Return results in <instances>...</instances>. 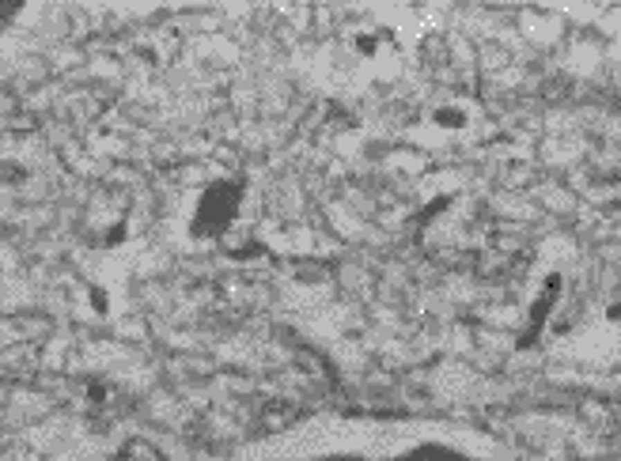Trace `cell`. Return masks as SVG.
<instances>
[{"label":"cell","instance_id":"obj_1","mask_svg":"<svg viewBox=\"0 0 621 461\" xmlns=\"http://www.w3.org/2000/svg\"><path fill=\"white\" fill-rule=\"evenodd\" d=\"M432 121L440 129H447V133H455V129H466V121H470V114H466V106H455V102H447V106H440L432 114Z\"/></svg>","mask_w":621,"mask_h":461},{"label":"cell","instance_id":"obj_2","mask_svg":"<svg viewBox=\"0 0 621 461\" xmlns=\"http://www.w3.org/2000/svg\"><path fill=\"white\" fill-rule=\"evenodd\" d=\"M352 50H357L360 57H375L379 53V35L375 30H357V35H352Z\"/></svg>","mask_w":621,"mask_h":461},{"label":"cell","instance_id":"obj_3","mask_svg":"<svg viewBox=\"0 0 621 461\" xmlns=\"http://www.w3.org/2000/svg\"><path fill=\"white\" fill-rule=\"evenodd\" d=\"M15 12H19V4H0V23H4V19H12Z\"/></svg>","mask_w":621,"mask_h":461}]
</instances>
